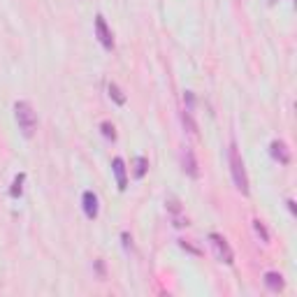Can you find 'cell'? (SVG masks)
Returning a JSON list of instances; mask_svg holds the SVG:
<instances>
[{
	"label": "cell",
	"mask_w": 297,
	"mask_h": 297,
	"mask_svg": "<svg viewBox=\"0 0 297 297\" xmlns=\"http://www.w3.org/2000/svg\"><path fill=\"white\" fill-rule=\"evenodd\" d=\"M228 160H230V172H232V181H235L237 190L242 195H249V176H246V170H244V160L237 151V146L230 144L228 149Z\"/></svg>",
	"instance_id": "obj_1"
},
{
	"label": "cell",
	"mask_w": 297,
	"mask_h": 297,
	"mask_svg": "<svg viewBox=\"0 0 297 297\" xmlns=\"http://www.w3.org/2000/svg\"><path fill=\"white\" fill-rule=\"evenodd\" d=\"M14 116H17L19 130H21L26 137H33V133H35V128H37V114H35V110H33V105L26 103V100L17 103L14 105Z\"/></svg>",
	"instance_id": "obj_2"
},
{
	"label": "cell",
	"mask_w": 297,
	"mask_h": 297,
	"mask_svg": "<svg viewBox=\"0 0 297 297\" xmlns=\"http://www.w3.org/2000/svg\"><path fill=\"white\" fill-rule=\"evenodd\" d=\"M209 244H212L214 253H216V258H219L221 262H225V265H232V262H235V253H232L230 244H228V239H225V237L212 232V235H209Z\"/></svg>",
	"instance_id": "obj_3"
},
{
	"label": "cell",
	"mask_w": 297,
	"mask_h": 297,
	"mask_svg": "<svg viewBox=\"0 0 297 297\" xmlns=\"http://www.w3.org/2000/svg\"><path fill=\"white\" fill-rule=\"evenodd\" d=\"M95 35H97V40H100V44H103L105 49L114 47V37H112L110 28H107V24H105L103 14H97V17H95Z\"/></svg>",
	"instance_id": "obj_4"
},
{
	"label": "cell",
	"mask_w": 297,
	"mask_h": 297,
	"mask_svg": "<svg viewBox=\"0 0 297 297\" xmlns=\"http://www.w3.org/2000/svg\"><path fill=\"white\" fill-rule=\"evenodd\" d=\"M181 165H183V172H186L188 176H193V179H197L200 176V170H197V160H195V153L193 149H183L181 151Z\"/></svg>",
	"instance_id": "obj_5"
},
{
	"label": "cell",
	"mask_w": 297,
	"mask_h": 297,
	"mask_svg": "<svg viewBox=\"0 0 297 297\" xmlns=\"http://www.w3.org/2000/svg\"><path fill=\"white\" fill-rule=\"evenodd\" d=\"M112 170H114V176H116V186H119V190H126V188H128L126 163H123L121 158H114V160H112Z\"/></svg>",
	"instance_id": "obj_6"
},
{
	"label": "cell",
	"mask_w": 297,
	"mask_h": 297,
	"mask_svg": "<svg viewBox=\"0 0 297 297\" xmlns=\"http://www.w3.org/2000/svg\"><path fill=\"white\" fill-rule=\"evenodd\" d=\"M269 153H272L274 160H279L281 165H288L290 163V151H288V146L283 144V142H272V146H269Z\"/></svg>",
	"instance_id": "obj_7"
},
{
	"label": "cell",
	"mask_w": 297,
	"mask_h": 297,
	"mask_svg": "<svg viewBox=\"0 0 297 297\" xmlns=\"http://www.w3.org/2000/svg\"><path fill=\"white\" fill-rule=\"evenodd\" d=\"M81 205H84V214L88 216V219H95L97 216V197L93 190H86L84 195H81Z\"/></svg>",
	"instance_id": "obj_8"
},
{
	"label": "cell",
	"mask_w": 297,
	"mask_h": 297,
	"mask_svg": "<svg viewBox=\"0 0 297 297\" xmlns=\"http://www.w3.org/2000/svg\"><path fill=\"white\" fill-rule=\"evenodd\" d=\"M167 205V209H170L172 219H174V225L176 228H181V225H188V221L181 216V207H179V202H176V197H170V200L165 202Z\"/></svg>",
	"instance_id": "obj_9"
},
{
	"label": "cell",
	"mask_w": 297,
	"mask_h": 297,
	"mask_svg": "<svg viewBox=\"0 0 297 297\" xmlns=\"http://www.w3.org/2000/svg\"><path fill=\"white\" fill-rule=\"evenodd\" d=\"M265 285L269 288V290H274V292H279V290H283V276L281 274H276V272H267L265 274Z\"/></svg>",
	"instance_id": "obj_10"
},
{
	"label": "cell",
	"mask_w": 297,
	"mask_h": 297,
	"mask_svg": "<svg viewBox=\"0 0 297 297\" xmlns=\"http://www.w3.org/2000/svg\"><path fill=\"white\" fill-rule=\"evenodd\" d=\"M135 167H133V174L137 176V179H142V176L146 174V170H149V160H146V158H135Z\"/></svg>",
	"instance_id": "obj_11"
},
{
	"label": "cell",
	"mask_w": 297,
	"mask_h": 297,
	"mask_svg": "<svg viewBox=\"0 0 297 297\" xmlns=\"http://www.w3.org/2000/svg\"><path fill=\"white\" fill-rule=\"evenodd\" d=\"M110 97H114L116 105H126V95H123V91L116 84H110Z\"/></svg>",
	"instance_id": "obj_12"
},
{
	"label": "cell",
	"mask_w": 297,
	"mask_h": 297,
	"mask_svg": "<svg viewBox=\"0 0 297 297\" xmlns=\"http://www.w3.org/2000/svg\"><path fill=\"white\" fill-rule=\"evenodd\" d=\"M181 121H183V126L188 128V133H190V135H197V126H195V121L190 119V112H188V110H183Z\"/></svg>",
	"instance_id": "obj_13"
},
{
	"label": "cell",
	"mask_w": 297,
	"mask_h": 297,
	"mask_svg": "<svg viewBox=\"0 0 297 297\" xmlns=\"http://www.w3.org/2000/svg\"><path fill=\"white\" fill-rule=\"evenodd\" d=\"M253 228H255V232H258V237H260L262 242H269V232H267V228H265V223H262L260 219H255L253 221Z\"/></svg>",
	"instance_id": "obj_14"
},
{
	"label": "cell",
	"mask_w": 297,
	"mask_h": 297,
	"mask_svg": "<svg viewBox=\"0 0 297 297\" xmlns=\"http://www.w3.org/2000/svg\"><path fill=\"white\" fill-rule=\"evenodd\" d=\"M24 179H26L24 174H17V179H14V183H12V190H10L12 197H19V195H21V190H24Z\"/></svg>",
	"instance_id": "obj_15"
},
{
	"label": "cell",
	"mask_w": 297,
	"mask_h": 297,
	"mask_svg": "<svg viewBox=\"0 0 297 297\" xmlns=\"http://www.w3.org/2000/svg\"><path fill=\"white\" fill-rule=\"evenodd\" d=\"M100 130H103V135H105V137H107V140H116L114 126H112L110 121H103V123H100Z\"/></svg>",
	"instance_id": "obj_16"
}]
</instances>
